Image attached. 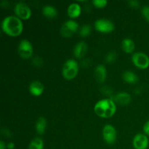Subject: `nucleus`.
Here are the masks:
<instances>
[{"label":"nucleus","mask_w":149,"mask_h":149,"mask_svg":"<svg viewBox=\"0 0 149 149\" xmlns=\"http://www.w3.org/2000/svg\"><path fill=\"white\" fill-rule=\"evenodd\" d=\"M122 79H123V80L125 82L130 84H136L138 81V76L134 72H132V71H127L123 73V74H122Z\"/></svg>","instance_id":"17"},{"label":"nucleus","mask_w":149,"mask_h":149,"mask_svg":"<svg viewBox=\"0 0 149 149\" xmlns=\"http://www.w3.org/2000/svg\"><path fill=\"white\" fill-rule=\"evenodd\" d=\"M122 48L123 51L126 53H132L135 49V43L134 41L131 39H125L122 42Z\"/></svg>","instance_id":"18"},{"label":"nucleus","mask_w":149,"mask_h":149,"mask_svg":"<svg viewBox=\"0 0 149 149\" xmlns=\"http://www.w3.org/2000/svg\"><path fill=\"white\" fill-rule=\"evenodd\" d=\"M113 101L117 104L121 105V106H126L128 105L131 101V96L130 95L128 94L127 93L122 92V93H119L111 97Z\"/></svg>","instance_id":"11"},{"label":"nucleus","mask_w":149,"mask_h":149,"mask_svg":"<svg viewBox=\"0 0 149 149\" xmlns=\"http://www.w3.org/2000/svg\"><path fill=\"white\" fill-rule=\"evenodd\" d=\"M128 4H129L130 7H132L134 9H137L139 7L140 2L138 1H136V0H132V1H128Z\"/></svg>","instance_id":"26"},{"label":"nucleus","mask_w":149,"mask_h":149,"mask_svg":"<svg viewBox=\"0 0 149 149\" xmlns=\"http://www.w3.org/2000/svg\"><path fill=\"white\" fill-rule=\"evenodd\" d=\"M42 13L48 19H54L58 15V11L52 5H45L42 8Z\"/></svg>","instance_id":"16"},{"label":"nucleus","mask_w":149,"mask_h":149,"mask_svg":"<svg viewBox=\"0 0 149 149\" xmlns=\"http://www.w3.org/2000/svg\"><path fill=\"white\" fill-rule=\"evenodd\" d=\"M141 13H142V15L144 18L146 20L147 22L149 23V6L146 5L143 7L142 10H141Z\"/></svg>","instance_id":"24"},{"label":"nucleus","mask_w":149,"mask_h":149,"mask_svg":"<svg viewBox=\"0 0 149 149\" xmlns=\"http://www.w3.org/2000/svg\"><path fill=\"white\" fill-rule=\"evenodd\" d=\"M29 92L33 96H40L44 92V86L39 81H33L29 86Z\"/></svg>","instance_id":"12"},{"label":"nucleus","mask_w":149,"mask_h":149,"mask_svg":"<svg viewBox=\"0 0 149 149\" xmlns=\"http://www.w3.org/2000/svg\"><path fill=\"white\" fill-rule=\"evenodd\" d=\"M103 138L108 144L114 143L116 140V130L114 127L111 125H105L103 129Z\"/></svg>","instance_id":"9"},{"label":"nucleus","mask_w":149,"mask_h":149,"mask_svg":"<svg viewBox=\"0 0 149 149\" xmlns=\"http://www.w3.org/2000/svg\"><path fill=\"white\" fill-rule=\"evenodd\" d=\"M1 132H2L3 135L5 137H7V138H10V137H12V134L10 133V132L8 130L4 129H4H2V130H1Z\"/></svg>","instance_id":"28"},{"label":"nucleus","mask_w":149,"mask_h":149,"mask_svg":"<svg viewBox=\"0 0 149 149\" xmlns=\"http://www.w3.org/2000/svg\"><path fill=\"white\" fill-rule=\"evenodd\" d=\"M32 64L35 67H40L43 64V61H42V58H40V57H35L32 60Z\"/></svg>","instance_id":"25"},{"label":"nucleus","mask_w":149,"mask_h":149,"mask_svg":"<svg viewBox=\"0 0 149 149\" xmlns=\"http://www.w3.org/2000/svg\"><path fill=\"white\" fill-rule=\"evenodd\" d=\"M95 76L99 83H103L106 79L107 72L106 67L103 65H98L95 69Z\"/></svg>","instance_id":"13"},{"label":"nucleus","mask_w":149,"mask_h":149,"mask_svg":"<svg viewBox=\"0 0 149 149\" xmlns=\"http://www.w3.org/2000/svg\"><path fill=\"white\" fill-rule=\"evenodd\" d=\"M15 13L20 20H28L31 16V10L23 2H18L15 6Z\"/></svg>","instance_id":"7"},{"label":"nucleus","mask_w":149,"mask_h":149,"mask_svg":"<svg viewBox=\"0 0 149 149\" xmlns=\"http://www.w3.org/2000/svg\"><path fill=\"white\" fill-rule=\"evenodd\" d=\"M116 54L114 51H111V52H109V53L106 55L105 60H106V63H112L116 59Z\"/></svg>","instance_id":"23"},{"label":"nucleus","mask_w":149,"mask_h":149,"mask_svg":"<svg viewBox=\"0 0 149 149\" xmlns=\"http://www.w3.org/2000/svg\"><path fill=\"white\" fill-rule=\"evenodd\" d=\"M67 13H68V15L71 18L78 17L81 14V7L77 3H73L68 6Z\"/></svg>","instance_id":"15"},{"label":"nucleus","mask_w":149,"mask_h":149,"mask_svg":"<svg viewBox=\"0 0 149 149\" xmlns=\"http://www.w3.org/2000/svg\"><path fill=\"white\" fill-rule=\"evenodd\" d=\"M143 132L144 133L146 134L147 135H149V121H148V122L144 125Z\"/></svg>","instance_id":"27"},{"label":"nucleus","mask_w":149,"mask_h":149,"mask_svg":"<svg viewBox=\"0 0 149 149\" xmlns=\"http://www.w3.org/2000/svg\"><path fill=\"white\" fill-rule=\"evenodd\" d=\"M17 52L19 55L23 59H29L33 55V47L31 43L27 39H23L20 42L17 48Z\"/></svg>","instance_id":"4"},{"label":"nucleus","mask_w":149,"mask_h":149,"mask_svg":"<svg viewBox=\"0 0 149 149\" xmlns=\"http://www.w3.org/2000/svg\"><path fill=\"white\" fill-rule=\"evenodd\" d=\"M47 127V121L45 118L43 116H40L39 119H37L36 123V132L39 135H42L44 132H45Z\"/></svg>","instance_id":"19"},{"label":"nucleus","mask_w":149,"mask_h":149,"mask_svg":"<svg viewBox=\"0 0 149 149\" xmlns=\"http://www.w3.org/2000/svg\"><path fill=\"white\" fill-rule=\"evenodd\" d=\"M93 4L96 8H103L108 4V1L106 0H94L93 1Z\"/></svg>","instance_id":"22"},{"label":"nucleus","mask_w":149,"mask_h":149,"mask_svg":"<svg viewBox=\"0 0 149 149\" xmlns=\"http://www.w3.org/2000/svg\"><path fill=\"white\" fill-rule=\"evenodd\" d=\"M148 144V137L143 134H137L132 141V145L135 149H146Z\"/></svg>","instance_id":"10"},{"label":"nucleus","mask_w":149,"mask_h":149,"mask_svg":"<svg viewBox=\"0 0 149 149\" xmlns=\"http://www.w3.org/2000/svg\"><path fill=\"white\" fill-rule=\"evenodd\" d=\"M79 71L78 63L74 59L68 60L62 68V75L65 79L71 80L77 77Z\"/></svg>","instance_id":"3"},{"label":"nucleus","mask_w":149,"mask_h":149,"mask_svg":"<svg viewBox=\"0 0 149 149\" xmlns=\"http://www.w3.org/2000/svg\"><path fill=\"white\" fill-rule=\"evenodd\" d=\"M96 114L101 118H110L114 115L116 111V103L113 99H103L97 102L94 107Z\"/></svg>","instance_id":"2"},{"label":"nucleus","mask_w":149,"mask_h":149,"mask_svg":"<svg viewBox=\"0 0 149 149\" xmlns=\"http://www.w3.org/2000/svg\"><path fill=\"white\" fill-rule=\"evenodd\" d=\"M1 29L4 33L10 36H17L23 32V25L22 20L17 16L6 17L1 23Z\"/></svg>","instance_id":"1"},{"label":"nucleus","mask_w":149,"mask_h":149,"mask_svg":"<svg viewBox=\"0 0 149 149\" xmlns=\"http://www.w3.org/2000/svg\"><path fill=\"white\" fill-rule=\"evenodd\" d=\"M7 148L8 149H14L15 148V144L14 143L10 142L7 144Z\"/></svg>","instance_id":"29"},{"label":"nucleus","mask_w":149,"mask_h":149,"mask_svg":"<svg viewBox=\"0 0 149 149\" xmlns=\"http://www.w3.org/2000/svg\"><path fill=\"white\" fill-rule=\"evenodd\" d=\"M95 28L100 33H110L114 30L115 26L111 20L99 19L95 23Z\"/></svg>","instance_id":"8"},{"label":"nucleus","mask_w":149,"mask_h":149,"mask_svg":"<svg viewBox=\"0 0 149 149\" xmlns=\"http://www.w3.org/2000/svg\"><path fill=\"white\" fill-rule=\"evenodd\" d=\"M44 142L40 138H35L29 145V149H43Z\"/></svg>","instance_id":"20"},{"label":"nucleus","mask_w":149,"mask_h":149,"mask_svg":"<svg viewBox=\"0 0 149 149\" xmlns=\"http://www.w3.org/2000/svg\"><path fill=\"white\" fill-rule=\"evenodd\" d=\"M79 29V24L75 20H69L63 24L61 29V33L63 37H70Z\"/></svg>","instance_id":"6"},{"label":"nucleus","mask_w":149,"mask_h":149,"mask_svg":"<svg viewBox=\"0 0 149 149\" xmlns=\"http://www.w3.org/2000/svg\"><path fill=\"white\" fill-rule=\"evenodd\" d=\"M132 62L137 68L146 69L149 66V58L142 52H135L132 56Z\"/></svg>","instance_id":"5"},{"label":"nucleus","mask_w":149,"mask_h":149,"mask_svg":"<svg viewBox=\"0 0 149 149\" xmlns=\"http://www.w3.org/2000/svg\"><path fill=\"white\" fill-rule=\"evenodd\" d=\"M91 31L92 28L90 25H84L80 29L79 34L81 37H87L88 36H90Z\"/></svg>","instance_id":"21"},{"label":"nucleus","mask_w":149,"mask_h":149,"mask_svg":"<svg viewBox=\"0 0 149 149\" xmlns=\"http://www.w3.org/2000/svg\"><path fill=\"white\" fill-rule=\"evenodd\" d=\"M87 51V45L85 42H79L74 49V55L77 58H81L86 55Z\"/></svg>","instance_id":"14"},{"label":"nucleus","mask_w":149,"mask_h":149,"mask_svg":"<svg viewBox=\"0 0 149 149\" xmlns=\"http://www.w3.org/2000/svg\"><path fill=\"white\" fill-rule=\"evenodd\" d=\"M7 148V145L4 143V141H0V149H6Z\"/></svg>","instance_id":"30"}]
</instances>
